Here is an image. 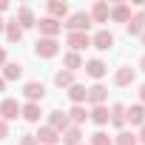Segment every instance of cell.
I'll list each match as a JSON object with an SVG mask.
<instances>
[{"mask_svg":"<svg viewBox=\"0 0 145 145\" xmlns=\"http://www.w3.org/2000/svg\"><path fill=\"white\" fill-rule=\"evenodd\" d=\"M139 68H142V71H145V54H142V60H139Z\"/></svg>","mask_w":145,"mask_h":145,"instance_id":"obj_38","label":"cell"},{"mask_svg":"<svg viewBox=\"0 0 145 145\" xmlns=\"http://www.w3.org/2000/svg\"><path fill=\"white\" fill-rule=\"evenodd\" d=\"M6 137H9V122L0 120V139H6Z\"/></svg>","mask_w":145,"mask_h":145,"instance_id":"obj_32","label":"cell"},{"mask_svg":"<svg viewBox=\"0 0 145 145\" xmlns=\"http://www.w3.org/2000/svg\"><path fill=\"white\" fill-rule=\"evenodd\" d=\"M23 77V65L20 63H6L3 65V80L9 83V80H20Z\"/></svg>","mask_w":145,"mask_h":145,"instance_id":"obj_26","label":"cell"},{"mask_svg":"<svg viewBox=\"0 0 145 145\" xmlns=\"http://www.w3.org/2000/svg\"><path fill=\"white\" fill-rule=\"evenodd\" d=\"M0 91H6V80L3 77H0Z\"/></svg>","mask_w":145,"mask_h":145,"instance_id":"obj_37","label":"cell"},{"mask_svg":"<svg viewBox=\"0 0 145 145\" xmlns=\"http://www.w3.org/2000/svg\"><path fill=\"white\" fill-rule=\"evenodd\" d=\"M63 65H65V71H71V74H74L77 68H83V57H80L77 51H68V54L63 57Z\"/></svg>","mask_w":145,"mask_h":145,"instance_id":"obj_24","label":"cell"},{"mask_svg":"<svg viewBox=\"0 0 145 145\" xmlns=\"http://www.w3.org/2000/svg\"><path fill=\"white\" fill-rule=\"evenodd\" d=\"M137 80V71L131 68V65H120L117 71H114V83L120 86V88H125V86H131Z\"/></svg>","mask_w":145,"mask_h":145,"instance_id":"obj_7","label":"cell"},{"mask_svg":"<svg viewBox=\"0 0 145 145\" xmlns=\"http://www.w3.org/2000/svg\"><path fill=\"white\" fill-rule=\"evenodd\" d=\"M108 3H103V0H97L94 9H91V23H108Z\"/></svg>","mask_w":145,"mask_h":145,"instance_id":"obj_20","label":"cell"},{"mask_svg":"<svg viewBox=\"0 0 145 145\" xmlns=\"http://www.w3.org/2000/svg\"><path fill=\"white\" fill-rule=\"evenodd\" d=\"M20 117V103L14 100V97H6L3 103H0V120L3 122H12V120H17Z\"/></svg>","mask_w":145,"mask_h":145,"instance_id":"obj_4","label":"cell"},{"mask_svg":"<svg viewBox=\"0 0 145 145\" xmlns=\"http://www.w3.org/2000/svg\"><path fill=\"white\" fill-rule=\"evenodd\" d=\"M37 29H40V37H51V40H57V34L63 31V23L54 20V17H40V20H37Z\"/></svg>","mask_w":145,"mask_h":145,"instance_id":"obj_3","label":"cell"},{"mask_svg":"<svg viewBox=\"0 0 145 145\" xmlns=\"http://www.w3.org/2000/svg\"><path fill=\"white\" fill-rule=\"evenodd\" d=\"M40 103H26V105H20V117L26 120V122H40Z\"/></svg>","mask_w":145,"mask_h":145,"instance_id":"obj_17","label":"cell"},{"mask_svg":"<svg viewBox=\"0 0 145 145\" xmlns=\"http://www.w3.org/2000/svg\"><path fill=\"white\" fill-rule=\"evenodd\" d=\"M3 29H6V23H3V20H0V31H3Z\"/></svg>","mask_w":145,"mask_h":145,"instance_id":"obj_39","label":"cell"},{"mask_svg":"<svg viewBox=\"0 0 145 145\" xmlns=\"http://www.w3.org/2000/svg\"><path fill=\"white\" fill-rule=\"evenodd\" d=\"M3 31H6V40H9V43H20V40H23V29H20L14 20H9Z\"/></svg>","mask_w":145,"mask_h":145,"instance_id":"obj_28","label":"cell"},{"mask_svg":"<svg viewBox=\"0 0 145 145\" xmlns=\"http://www.w3.org/2000/svg\"><path fill=\"white\" fill-rule=\"evenodd\" d=\"M14 23H17V26H20L23 31H26V29H34V26H37V20H34V12H31L29 6H20V9H17V17H14Z\"/></svg>","mask_w":145,"mask_h":145,"instance_id":"obj_9","label":"cell"},{"mask_svg":"<svg viewBox=\"0 0 145 145\" xmlns=\"http://www.w3.org/2000/svg\"><path fill=\"white\" fill-rule=\"evenodd\" d=\"M80 145H83V142H80Z\"/></svg>","mask_w":145,"mask_h":145,"instance_id":"obj_41","label":"cell"},{"mask_svg":"<svg viewBox=\"0 0 145 145\" xmlns=\"http://www.w3.org/2000/svg\"><path fill=\"white\" fill-rule=\"evenodd\" d=\"M68 125L71 122H68V114L65 111H48V128H54L57 134H63Z\"/></svg>","mask_w":145,"mask_h":145,"instance_id":"obj_10","label":"cell"},{"mask_svg":"<svg viewBox=\"0 0 145 145\" xmlns=\"http://www.w3.org/2000/svg\"><path fill=\"white\" fill-rule=\"evenodd\" d=\"M91 46H94L97 51H111V48H114V34H111L108 29H100V31L91 37Z\"/></svg>","mask_w":145,"mask_h":145,"instance_id":"obj_5","label":"cell"},{"mask_svg":"<svg viewBox=\"0 0 145 145\" xmlns=\"http://www.w3.org/2000/svg\"><path fill=\"white\" fill-rule=\"evenodd\" d=\"M108 20H114V23H128V20H131V6H125V3H117V6H111V12H108Z\"/></svg>","mask_w":145,"mask_h":145,"instance_id":"obj_14","label":"cell"},{"mask_svg":"<svg viewBox=\"0 0 145 145\" xmlns=\"http://www.w3.org/2000/svg\"><path fill=\"white\" fill-rule=\"evenodd\" d=\"M48 17H54V20H60L63 23V17H68V3L65 0H48Z\"/></svg>","mask_w":145,"mask_h":145,"instance_id":"obj_13","label":"cell"},{"mask_svg":"<svg viewBox=\"0 0 145 145\" xmlns=\"http://www.w3.org/2000/svg\"><path fill=\"white\" fill-rule=\"evenodd\" d=\"M34 139H37V145H57L60 142V134L54 128H48V125H40V131L34 134Z\"/></svg>","mask_w":145,"mask_h":145,"instance_id":"obj_11","label":"cell"},{"mask_svg":"<svg viewBox=\"0 0 145 145\" xmlns=\"http://www.w3.org/2000/svg\"><path fill=\"white\" fill-rule=\"evenodd\" d=\"M63 26L68 29V34H71V31H86V34H88V29H91V14H88V12H74Z\"/></svg>","mask_w":145,"mask_h":145,"instance_id":"obj_1","label":"cell"},{"mask_svg":"<svg viewBox=\"0 0 145 145\" xmlns=\"http://www.w3.org/2000/svg\"><path fill=\"white\" fill-rule=\"evenodd\" d=\"M80 137H83V131H80V125H68L63 134H60V139H63V145H80Z\"/></svg>","mask_w":145,"mask_h":145,"instance_id":"obj_19","label":"cell"},{"mask_svg":"<svg viewBox=\"0 0 145 145\" xmlns=\"http://www.w3.org/2000/svg\"><path fill=\"white\" fill-rule=\"evenodd\" d=\"M83 68H86V74L94 77V80H103V77L108 74V65H105L103 60H88V63H83Z\"/></svg>","mask_w":145,"mask_h":145,"instance_id":"obj_12","label":"cell"},{"mask_svg":"<svg viewBox=\"0 0 145 145\" xmlns=\"http://www.w3.org/2000/svg\"><path fill=\"white\" fill-rule=\"evenodd\" d=\"M9 9V0H0V12H6Z\"/></svg>","mask_w":145,"mask_h":145,"instance_id":"obj_36","label":"cell"},{"mask_svg":"<svg viewBox=\"0 0 145 145\" xmlns=\"http://www.w3.org/2000/svg\"><path fill=\"white\" fill-rule=\"evenodd\" d=\"M3 65H6V48L0 46V68H3Z\"/></svg>","mask_w":145,"mask_h":145,"instance_id":"obj_34","label":"cell"},{"mask_svg":"<svg viewBox=\"0 0 145 145\" xmlns=\"http://www.w3.org/2000/svg\"><path fill=\"white\" fill-rule=\"evenodd\" d=\"M88 117H91L97 125H108V117H111V111H108L105 105H94V108L88 111Z\"/></svg>","mask_w":145,"mask_h":145,"instance_id":"obj_23","label":"cell"},{"mask_svg":"<svg viewBox=\"0 0 145 145\" xmlns=\"http://www.w3.org/2000/svg\"><path fill=\"white\" fill-rule=\"evenodd\" d=\"M105 97H108V88L97 83V86H91V88H88L86 103H91V105H105Z\"/></svg>","mask_w":145,"mask_h":145,"instance_id":"obj_15","label":"cell"},{"mask_svg":"<svg viewBox=\"0 0 145 145\" xmlns=\"http://www.w3.org/2000/svg\"><path fill=\"white\" fill-rule=\"evenodd\" d=\"M54 86L68 91L71 86H74V74H71V71H65V68H63V71H57V74H54Z\"/></svg>","mask_w":145,"mask_h":145,"instance_id":"obj_25","label":"cell"},{"mask_svg":"<svg viewBox=\"0 0 145 145\" xmlns=\"http://www.w3.org/2000/svg\"><path fill=\"white\" fill-rule=\"evenodd\" d=\"M57 51H60V43H57V40H51V37H40V40H37V46H34V54H37V57H43V60L57 57Z\"/></svg>","mask_w":145,"mask_h":145,"instance_id":"obj_2","label":"cell"},{"mask_svg":"<svg viewBox=\"0 0 145 145\" xmlns=\"http://www.w3.org/2000/svg\"><path fill=\"white\" fill-rule=\"evenodd\" d=\"M86 120H88L86 105H71V111H68V122H71V125H80V122H86Z\"/></svg>","mask_w":145,"mask_h":145,"instance_id":"obj_27","label":"cell"},{"mask_svg":"<svg viewBox=\"0 0 145 145\" xmlns=\"http://www.w3.org/2000/svg\"><path fill=\"white\" fill-rule=\"evenodd\" d=\"M86 97H88V88H86V86H80V83H74V86L68 88V100L74 103V105H83V103H86Z\"/></svg>","mask_w":145,"mask_h":145,"instance_id":"obj_22","label":"cell"},{"mask_svg":"<svg viewBox=\"0 0 145 145\" xmlns=\"http://www.w3.org/2000/svg\"><path fill=\"white\" fill-rule=\"evenodd\" d=\"M125 122H131V125H145V105H131V108H125Z\"/></svg>","mask_w":145,"mask_h":145,"instance_id":"obj_16","label":"cell"},{"mask_svg":"<svg viewBox=\"0 0 145 145\" xmlns=\"http://www.w3.org/2000/svg\"><path fill=\"white\" fill-rule=\"evenodd\" d=\"M20 145H37L34 134H23V137H20Z\"/></svg>","mask_w":145,"mask_h":145,"instance_id":"obj_31","label":"cell"},{"mask_svg":"<svg viewBox=\"0 0 145 145\" xmlns=\"http://www.w3.org/2000/svg\"><path fill=\"white\" fill-rule=\"evenodd\" d=\"M139 37H142V46H145V31H142V34H139Z\"/></svg>","mask_w":145,"mask_h":145,"instance_id":"obj_40","label":"cell"},{"mask_svg":"<svg viewBox=\"0 0 145 145\" xmlns=\"http://www.w3.org/2000/svg\"><path fill=\"white\" fill-rule=\"evenodd\" d=\"M114 145H139V142H137V134H131V131H120L117 139H114Z\"/></svg>","mask_w":145,"mask_h":145,"instance_id":"obj_29","label":"cell"},{"mask_svg":"<svg viewBox=\"0 0 145 145\" xmlns=\"http://www.w3.org/2000/svg\"><path fill=\"white\" fill-rule=\"evenodd\" d=\"M88 145H114V142H111V137H108L105 131H94V134H91V142H88Z\"/></svg>","mask_w":145,"mask_h":145,"instance_id":"obj_30","label":"cell"},{"mask_svg":"<svg viewBox=\"0 0 145 145\" xmlns=\"http://www.w3.org/2000/svg\"><path fill=\"white\" fill-rule=\"evenodd\" d=\"M65 43H68V46H71V51H77V54H80V51H83V48H88V46H91V37H88V34H86V31H71V34H68V40H65Z\"/></svg>","mask_w":145,"mask_h":145,"instance_id":"obj_8","label":"cell"},{"mask_svg":"<svg viewBox=\"0 0 145 145\" xmlns=\"http://www.w3.org/2000/svg\"><path fill=\"white\" fill-rule=\"evenodd\" d=\"M23 97H26L29 103H40V100L46 97V86H43V83H37V80H31V83H26V86H23Z\"/></svg>","mask_w":145,"mask_h":145,"instance_id":"obj_6","label":"cell"},{"mask_svg":"<svg viewBox=\"0 0 145 145\" xmlns=\"http://www.w3.org/2000/svg\"><path fill=\"white\" fill-rule=\"evenodd\" d=\"M108 111H111L108 122H111L114 128H120V131H122V128H125V105H122V103H117V105H111Z\"/></svg>","mask_w":145,"mask_h":145,"instance_id":"obj_18","label":"cell"},{"mask_svg":"<svg viewBox=\"0 0 145 145\" xmlns=\"http://www.w3.org/2000/svg\"><path fill=\"white\" fill-rule=\"evenodd\" d=\"M137 142H142V145H145V125L139 128V134H137Z\"/></svg>","mask_w":145,"mask_h":145,"instance_id":"obj_33","label":"cell"},{"mask_svg":"<svg viewBox=\"0 0 145 145\" xmlns=\"http://www.w3.org/2000/svg\"><path fill=\"white\" fill-rule=\"evenodd\" d=\"M139 100H142V103H145V83H142V86H139Z\"/></svg>","mask_w":145,"mask_h":145,"instance_id":"obj_35","label":"cell"},{"mask_svg":"<svg viewBox=\"0 0 145 145\" xmlns=\"http://www.w3.org/2000/svg\"><path fill=\"white\" fill-rule=\"evenodd\" d=\"M125 29H128V34H142V31H145V14H142V12L131 14V20L125 23Z\"/></svg>","mask_w":145,"mask_h":145,"instance_id":"obj_21","label":"cell"}]
</instances>
